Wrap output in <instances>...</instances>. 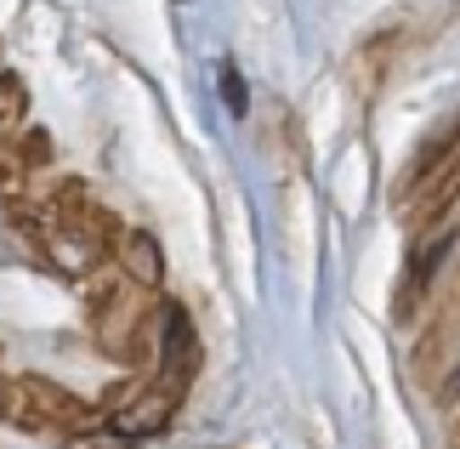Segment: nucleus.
I'll use <instances>...</instances> for the list:
<instances>
[{
  "label": "nucleus",
  "mask_w": 460,
  "mask_h": 449,
  "mask_svg": "<svg viewBox=\"0 0 460 449\" xmlns=\"http://www.w3.org/2000/svg\"><path fill=\"white\" fill-rule=\"evenodd\" d=\"M193 375H199V336H193L188 313L176 308V301H165L159 308V353H154V382L171 387L176 399L193 387Z\"/></svg>",
  "instance_id": "7ed1b4c3"
},
{
  "label": "nucleus",
  "mask_w": 460,
  "mask_h": 449,
  "mask_svg": "<svg viewBox=\"0 0 460 449\" xmlns=\"http://www.w3.org/2000/svg\"><path fill=\"white\" fill-rule=\"evenodd\" d=\"M17 159H23V171L46 166V159H51V142H46V131H23V137H17Z\"/></svg>",
  "instance_id": "0eeeda50"
},
{
  "label": "nucleus",
  "mask_w": 460,
  "mask_h": 449,
  "mask_svg": "<svg viewBox=\"0 0 460 449\" xmlns=\"http://www.w3.org/2000/svg\"><path fill=\"white\" fill-rule=\"evenodd\" d=\"M176 392L171 387H159L154 375L143 387H131V392H119V399L109 404V438L114 444H143V438H159L165 427L176 421Z\"/></svg>",
  "instance_id": "f03ea898"
},
{
  "label": "nucleus",
  "mask_w": 460,
  "mask_h": 449,
  "mask_svg": "<svg viewBox=\"0 0 460 449\" xmlns=\"http://www.w3.org/2000/svg\"><path fill=\"white\" fill-rule=\"evenodd\" d=\"M114 256H119V267H126V279H137V284H159V279H165V256H159V239L148 228H126L119 245H114Z\"/></svg>",
  "instance_id": "20e7f679"
},
{
  "label": "nucleus",
  "mask_w": 460,
  "mask_h": 449,
  "mask_svg": "<svg viewBox=\"0 0 460 449\" xmlns=\"http://www.w3.org/2000/svg\"><path fill=\"white\" fill-rule=\"evenodd\" d=\"M0 416H6V375H0Z\"/></svg>",
  "instance_id": "6e6552de"
},
{
  "label": "nucleus",
  "mask_w": 460,
  "mask_h": 449,
  "mask_svg": "<svg viewBox=\"0 0 460 449\" xmlns=\"http://www.w3.org/2000/svg\"><path fill=\"white\" fill-rule=\"evenodd\" d=\"M444 256H449V233H432V239H420V245L410 250V279H403V301L427 291L432 274L444 267Z\"/></svg>",
  "instance_id": "39448f33"
},
{
  "label": "nucleus",
  "mask_w": 460,
  "mask_h": 449,
  "mask_svg": "<svg viewBox=\"0 0 460 449\" xmlns=\"http://www.w3.org/2000/svg\"><path fill=\"white\" fill-rule=\"evenodd\" d=\"M85 409L75 392H63L58 382H46V375H17V382L6 387V421L29 427V433H75V427H85Z\"/></svg>",
  "instance_id": "f257e3e1"
},
{
  "label": "nucleus",
  "mask_w": 460,
  "mask_h": 449,
  "mask_svg": "<svg viewBox=\"0 0 460 449\" xmlns=\"http://www.w3.org/2000/svg\"><path fill=\"white\" fill-rule=\"evenodd\" d=\"M217 92H222V109L234 114V120H239V114H251V92H244V75H239V68L227 63V58L217 63Z\"/></svg>",
  "instance_id": "423d86ee"
}]
</instances>
